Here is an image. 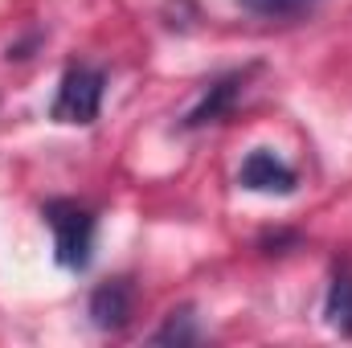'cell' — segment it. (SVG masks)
I'll use <instances>...</instances> for the list:
<instances>
[{
    "mask_svg": "<svg viewBox=\"0 0 352 348\" xmlns=\"http://www.w3.org/2000/svg\"><path fill=\"white\" fill-rule=\"evenodd\" d=\"M238 184L250 193H266V197H291L299 188V173L274 148H254L238 168Z\"/></svg>",
    "mask_w": 352,
    "mask_h": 348,
    "instance_id": "3",
    "label": "cell"
},
{
    "mask_svg": "<svg viewBox=\"0 0 352 348\" xmlns=\"http://www.w3.org/2000/svg\"><path fill=\"white\" fill-rule=\"evenodd\" d=\"M41 221L54 230V259L66 270H87L94 262V238H98V213L87 201L54 197L41 205Z\"/></svg>",
    "mask_w": 352,
    "mask_h": 348,
    "instance_id": "1",
    "label": "cell"
},
{
    "mask_svg": "<svg viewBox=\"0 0 352 348\" xmlns=\"http://www.w3.org/2000/svg\"><path fill=\"white\" fill-rule=\"evenodd\" d=\"M254 17H299L311 0H238Z\"/></svg>",
    "mask_w": 352,
    "mask_h": 348,
    "instance_id": "8",
    "label": "cell"
},
{
    "mask_svg": "<svg viewBox=\"0 0 352 348\" xmlns=\"http://www.w3.org/2000/svg\"><path fill=\"white\" fill-rule=\"evenodd\" d=\"M324 320L336 336L352 340V266H336L332 270V283H328V295H324Z\"/></svg>",
    "mask_w": 352,
    "mask_h": 348,
    "instance_id": "6",
    "label": "cell"
},
{
    "mask_svg": "<svg viewBox=\"0 0 352 348\" xmlns=\"http://www.w3.org/2000/svg\"><path fill=\"white\" fill-rule=\"evenodd\" d=\"M102 94H107V74L98 66L74 62V66H66V74L58 83V94L50 102V119L66 123V127H87L102 111Z\"/></svg>",
    "mask_w": 352,
    "mask_h": 348,
    "instance_id": "2",
    "label": "cell"
},
{
    "mask_svg": "<svg viewBox=\"0 0 352 348\" xmlns=\"http://www.w3.org/2000/svg\"><path fill=\"white\" fill-rule=\"evenodd\" d=\"M283 246H299V234H291V230H266L263 238H258L263 254H287Z\"/></svg>",
    "mask_w": 352,
    "mask_h": 348,
    "instance_id": "9",
    "label": "cell"
},
{
    "mask_svg": "<svg viewBox=\"0 0 352 348\" xmlns=\"http://www.w3.org/2000/svg\"><path fill=\"white\" fill-rule=\"evenodd\" d=\"M87 316L98 332H123L135 316V287L131 279H107L90 291Z\"/></svg>",
    "mask_w": 352,
    "mask_h": 348,
    "instance_id": "5",
    "label": "cell"
},
{
    "mask_svg": "<svg viewBox=\"0 0 352 348\" xmlns=\"http://www.w3.org/2000/svg\"><path fill=\"white\" fill-rule=\"evenodd\" d=\"M152 345H201V328H197V316H192V307H180L173 312L168 320H164V328H156L152 332Z\"/></svg>",
    "mask_w": 352,
    "mask_h": 348,
    "instance_id": "7",
    "label": "cell"
},
{
    "mask_svg": "<svg viewBox=\"0 0 352 348\" xmlns=\"http://www.w3.org/2000/svg\"><path fill=\"white\" fill-rule=\"evenodd\" d=\"M246 78H250V70H230V74L213 78L209 87L201 90V98L188 107V115L180 119V127H184V131H197V127L221 123V119L238 107V98H242V90H246Z\"/></svg>",
    "mask_w": 352,
    "mask_h": 348,
    "instance_id": "4",
    "label": "cell"
}]
</instances>
